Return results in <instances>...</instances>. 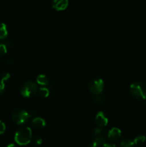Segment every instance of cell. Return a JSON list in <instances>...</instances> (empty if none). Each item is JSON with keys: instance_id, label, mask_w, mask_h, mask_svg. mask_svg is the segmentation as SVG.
Returning <instances> with one entry per match:
<instances>
[{"instance_id": "6da1fadb", "label": "cell", "mask_w": 146, "mask_h": 147, "mask_svg": "<svg viewBox=\"0 0 146 147\" xmlns=\"http://www.w3.org/2000/svg\"><path fill=\"white\" fill-rule=\"evenodd\" d=\"M32 140V131L28 126H22L14 135V141L19 146H26Z\"/></svg>"}, {"instance_id": "7a4b0ae2", "label": "cell", "mask_w": 146, "mask_h": 147, "mask_svg": "<svg viewBox=\"0 0 146 147\" xmlns=\"http://www.w3.org/2000/svg\"><path fill=\"white\" fill-rule=\"evenodd\" d=\"M130 93L134 98L146 99V84L141 82H135L130 86Z\"/></svg>"}, {"instance_id": "3957f363", "label": "cell", "mask_w": 146, "mask_h": 147, "mask_svg": "<svg viewBox=\"0 0 146 147\" xmlns=\"http://www.w3.org/2000/svg\"><path fill=\"white\" fill-rule=\"evenodd\" d=\"M11 120L16 125H24L27 123L30 118V115L27 111L22 109H16L11 115Z\"/></svg>"}, {"instance_id": "277c9868", "label": "cell", "mask_w": 146, "mask_h": 147, "mask_svg": "<svg viewBox=\"0 0 146 147\" xmlns=\"http://www.w3.org/2000/svg\"><path fill=\"white\" fill-rule=\"evenodd\" d=\"M38 87L37 84L33 81L25 82L20 88V93L24 98H30L37 93Z\"/></svg>"}, {"instance_id": "5b68a950", "label": "cell", "mask_w": 146, "mask_h": 147, "mask_svg": "<svg viewBox=\"0 0 146 147\" xmlns=\"http://www.w3.org/2000/svg\"><path fill=\"white\" fill-rule=\"evenodd\" d=\"M104 88V83L102 79L95 78L91 80L89 83L88 89L90 93H92L94 96L101 94Z\"/></svg>"}, {"instance_id": "8992f818", "label": "cell", "mask_w": 146, "mask_h": 147, "mask_svg": "<svg viewBox=\"0 0 146 147\" xmlns=\"http://www.w3.org/2000/svg\"><path fill=\"white\" fill-rule=\"evenodd\" d=\"M95 122L97 127L102 129L108 123V119L102 111H99L95 116Z\"/></svg>"}, {"instance_id": "52a82bcc", "label": "cell", "mask_w": 146, "mask_h": 147, "mask_svg": "<svg viewBox=\"0 0 146 147\" xmlns=\"http://www.w3.org/2000/svg\"><path fill=\"white\" fill-rule=\"evenodd\" d=\"M122 131L120 129L117 127H113L110 129L107 134V139L110 142H116L120 138Z\"/></svg>"}, {"instance_id": "ba28073f", "label": "cell", "mask_w": 146, "mask_h": 147, "mask_svg": "<svg viewBox=\"0 0 146 147\" xmlns=\"http://www.w3.org/2000/svg\"><path fill=\"white\" fill-rule=\"evenodd\" d=\"M68 0H53L52 6L57 11H63L68 7Z\"/></svg>"}, {"instance_id": "9c48e42d", "label": "cell", "mask_w": 146, "mask_h": 147, "mask_svg": "<svg viewBox=\"0 0 146 147\" xmlns=\"http://www.w3.org/2000/svg\"><path fill=\"white\" fill-rule=\"evenodd\" d=\"M31 125L36 129H42L45 127L46 121L41 117H35L31 120Z\"/></svg>"}, {"instance_id": "30bf717a", "label": "cell", "mask_w": 146, "mask_h": 147, "mask_svg": "<svg viewBox=\"0 0 146 147\" xmlns=\"http://www.w3.org/2000/svg\"><path fill=\"white\" fill-rule=\"evenodd\" d=\"M36 81H37V84L42 86V87H45L49 85V79L45 75H39L36 78Z\"/></svg>"}, {"instance_id": "8fae6325", "label": "cell", "mask_w": 146, "mask_h": 147, "mask_svg": "<svg viewBox=\"0 0 146 147\" xmlns=\"http://www.w3.org/2000/svg\"><path fill=\"white\" fill-rule=\"evenodd\" d=\"M8 36V29L4 23H0V40H4Z\"/></svg>"}, {"instance_id": "7c38bea8", "label": "cell", "mask_w": 146, "mask_h": 147, "mask_svg": "<svg viewBox=\"0 0 146 147\" xmlns=\"http://www.w3.org/2000/svg\"><path fill=\"white\" fill-rule=\"evenodd\" d=\"M38 95L41 98H47L50 96V90L46 87H41L37 90Z\"/></svg>"}, {"instance_id": "4fadbf2b", "label": "cell", "mask_w": 146, "mask_h": 147, "mask_svg": "<svg viewBox=\"0 0 146 147\" xmlns=\"http://www.w3.org/2000/svg\"><path fill=\"white\" fill-rule=\"evenodd\" d=\"M135 144L133 140L130 139H123L120 144V147H134Z\"/></svg>"}, {"instance_id": "5bb4252c", "label": "cell", "mask_w": 146, "mask_h": 147, "mask_svg": "<svg viewBox=\"0 0 146 147\" xmlns=\"http://www.w3.org/2000/svg\"><path fill=\"white\" fill-rule=\"evenodd\" d=\"M145 140V136H143V135H140V136H137L135 138L134 140H133V142H134L135 145H141L143 144H144Z\"/></svg>"}, {"instance_id": "9a60e30c", "label": "cell", "mask_w": 146, "mask_h": 147, "mask_svg": "<svg viewBox=\"0 0 146 147\" xmlns=\"http://www.w3.org/2000/svg\"><path fill=\"white\" fill-rule=\"evenodd\" d=\"M7 50H8V46L6 43L0 44V57L7 54Z\"/></svg>"}, {"instance_id": "2e32d148", "label": "cell", "mask_w": 146, "mask_h": 147, "mask_svg": "<svg viewBox=\"0 0 146 147\" xmlns=\"http://www.w3.org/2000/svg\"><path fill=\"white\" fill-rule=\"evenodd\" d=\"M33 144H34L35 146H40L42 143V139L40 136H34L32 139Z\"/></svg>"}, {"instance_id": "e0dca14e", "label": "cell", "mask_w": 146, "mask_h": 147, "mask_svg": "<svg viewBox=\"0 0 146 147\" xmlns=\"http://www.w3.org/2000/svg\"><path fill=\"white\" fill-rule=\"evenodd\" d=\"M94 101L97 102V103H103L104 101V96H102V95H97V96H95V98H94Z\"/></svg>"}, {"instance_id": "ac0fdd59", "label": "cell", "mask_w": 146, "mask_h": 147, "mask_svg": "<svg viewBox=\"0 0 146 147\" xmlns=\"http://www.w3.org/2000/svg\"><path fill=\"white\" fill-rule=\"evenodd\" d=\"M4 90H5V82L0 79V96L4 93Z\"/></svg>"}, {"instance_id": "d6986e66", "label": "cell", "mask_w": 146, "mask_h": 147, "mask_svg": "<svg viewBox=\"0 0 146 147\" xmlns=\"http://www.w3.org/2000/svg\"><path fill=\"white\" fill-rule=\"evenodd\" d=\"M6 131V125L3 121H0V136L4 134Z\"/></svg>"}, {"instance_id": "ffe728a7", "label": "cell", "mask_w": 146, "mask_h": 147, "mask_svg": "<svg viewBox=\"0 0 146 147\" xmlns=\"http://www.w3.org/2000/svg\"><path fill=\"white\" fill-rule=\"evenodd\" d=\"M93 133H94V135L97 136V135H100L102 134V129L101 128H99V127H96L93 129Z\"/></svg>"}, {"instance_id": "44dd1931", "label": "cell", "mask_w": 146, "mask_h": 147, "mask_svg": "<svg viewBox=\"0 0 146 147\" xmlns=\"http://www.w3.org/2000/svg\"><path fill=\"white\" fill-rule=\"evenodd\" d=\"M100 146H102L101 145H100L97 141L94 140V139H93L92 142L88 146V147H100Z\"/></svg>"}, {"instance_id": "7402d4cb", "label": "cell", "mask_w": 146, "mask_h": 147, "mask_svg": "<svg viewBox=\"0 0 146 147\" xmlns=\"http://www.w3.org/2000/svg\"><path fill=\"white\" fill-rule=\"evenodd\" d=\"M10 78V74L9 73H4V74L1 76V80H4V82H6L7 80H8Z\"/></svg>"}, {"instance_id": "603a6c76", "label": "cell", "mask_w": 146, "mask_h": 147, "mask_svg": "<svg viewBox=\"0 0 146 147\" xmlns=\"http://www.w3.org/2000/svg\"><path fill=\"white\" fill-rule=\"evenodd\" d=\"M102 147H117V146L115 144H109V143H106L105 144L103 145Z\"/></svg>"}, {"instance_id": "cb8c5ba5", "label": "cell", "mask_w": 146, "mask_h": 147, "mask_svg": "<svg viewBox=\"0 0 146 147\" xmlns=\"http://www.w3.org/2000/svg\"><path fill=\"white\" fill-rule=\"evenodd\" d=\"M7 147H17V146H16V145H14V144H10L7 145Z\"/></svg>"}]
</instances>
